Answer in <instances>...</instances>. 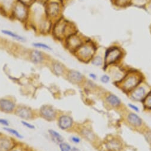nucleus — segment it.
Instances as JSON below:
<instances>
[{
  "instance_id": "nucleus-1",
  "label": "nucleus",
  "mask_w": 151,
  "mask_h": 151,
  "mask_svg": "<svg viewBox=\"0 0 151 151\" xmlns=\"http://www.w3.org/2000/svg\"><path fill=\"white\" fill-rule=\"evenodd\" d=\"M143 81V75L137 70L128 71L117 85L124 91L130 92Z\"/></svg>"
},
{
  "instance_id": "nucleus-2",
  "label": "nucleus",
  "mask_w": 151,
  "mask_h": 151,
  "mask_svg": "<svg viewBox=\"0 0 151 151\" xmlns=\"http://www.w3.org/2000/svg\"><path fill=\"white\" fill-rule=\"evenodd\" d=\"M97 44L91 39L86 38L84 43L73 53L80 61L84 63L91 62L98 51Z\"/></svg>"
},
{
  "instance_id": "nucleus-3",
  "label": "nucleus",
  "mask_w": 151,
  "mask_h": 151,
  "mask_svg": "<svg viewBox=\"0 0 151 151\" xmlns=\"http://www.w3.org/2000/svg\"><path fill=\"white\" fill-rule=\"evenodd\" d=\"M124 55V50L118 45H112L106 48L104 52V70H105L109 66L119 64Z\"/></svg>"
},
{
  "instance_id": "nucleus-4",
  "label": "nucleus",
  "mask_w": 151,
  "mask_h": 151,
  "mask_svg": "<svg viewBox=\"0 0 151 151\" xmlns=\"http://www.w3.org/2000/svg\"><path fill=\"white\" fill-rule=\"evenodd\" d=\"M76 32V27L72 23L61 19L58 20L54 29V33L60 39L65 40L67 36Z\"/></svg>"
},
{
  "instance_id": "nucleus-5",
  "label": "nucleus",
  "mask_w": 151,
  "mask_h": 151,
  "mask_svg": "<svg viewBox=\"0 0 151 151\" xmlns=\"http://www.w3.org/2000/svg\"><path fill=\"white\" fill-rule=\"evenodd\" d=\"M85 38L79 33L75 32L67 36L65 39V46L70 52L74 53L85 41Z\"/></svg>"
},
{
  "instance_id": "nucleus-6",
  "label": "nucleus",
  "mask_w": 151,
  "mask_h": 151,
  "mask_svg": "<svg viewBox=\"0 0 151 151\" xmlns=\"http://www.w3.org/2000/svg\"><path fill=\"white\" fill-rule=\"evenodd\" d=\"M68 80L74 84L81 83L84 79L83 75L76 70H70L67 73Z\"/></svg>"
},
{
  "instance_id": "nucleus-7",
  "label": "nucleus",
  "mask_w": 151,
  "mask_h": 151,
  "mask_svg": "<svg viewBox=\"0 0 151 151\" xmlns=\"http://www.w3.org/2000/svg\"><path fill=\"white\" fill-rule=\"evenodd\" d=\"M131 98L136 101H140L142 99H144V98L146 96V91L144 86L139 85L137 86L135 89H134L131 92Z\"/></svg>"
},
{
  "instance_id": "nucleus-8",
  "label": "nucleus",
  "mask_w": 151,
  "mask_h": 151,
  "mask_svg": "<svg viewBox=\"0 0 151 151\" xmlns=\"http://www.w3.org/2000/svg\"><path fill=\"white\" fill-rule=\"evenodd\" d=\"M47 14L52 17H55L59 15L61 12V5L57 1H52L47 5Z\"/></svg>"
},
{
  "instance_id": "nucleus-9",
  "label": "nucleus",
  "mask_w": 151,
  "mask_h": 151,
  "mask_svg": "<svg viewBox=\"0 0 151 151\" xmlns=\"http://www.w3.org/2000/svg\"><path fill=\"white\" fill-rule=\"evenodd\" d=\"M23 4L19 3L15 6L14 8V14L15 16L20 20L24 19L27 16V10Z\"/></svg>"
},
{
  "instance_id": "nucleus-10",
  "label": "nucleus",
  "mask_w": 151,
  "mask_h": 151,
  "mask_svg": "<svg viewBox=\"0 0 151 151\" xmlns=\"http://www.w3.org/2000/svg\"><path fill=\"white\" fill-rule=\"evenodd\" d=\"M127 121L130 124L136 127H140L143 123V121L141 118L133 112H131L128 114Z\"/></svg>"
},
{
  "instance_id": "nucleus-11",
  "label": "nucleus",
  "mask_w": 151,
  "mask_h": 151,
  "mask_svg": "<svg viewBox=\"0 0 151 151\" xmlns=\"http://www.w3.org/2000/svg\"><path fill=\"white\" fill-rule=\"evenodd\" d=\"M113 6L120 9H126L131 7L132 0H110Z\"/></svg>"
},
{
  "instance_id": "nucleus-12",
  "label": "nucleus",
  "mask_w": 151,
  "mask_h": 151,
  "mask_svg": "<svg viewBox=\"0 0 151 151\" xmlns=\"http://www.w3.org/2000/svg\"><path fill=\"white\" fill-rule=\"evenodd\" d=\"M72 123V119L67 116H63L59 119V126L61 129L64 130L71 127Z\"/></svg>"
},
{
  "instance_id": "nucleus-13",
  "label": "nucleus",
  "mask_w": 151,
  "mask_h": 151,
  "mask_svg": "<svg viewBox=\"0 0 151 151\" xmlns=\"http://www.w3.org/2000/svg\"><path fill=\"white\" fill-rule=\"evenodd\" d=\"M42 116L48 120H51L55 117V113L53 109L48 106H44L41 109Z\"/></svg>"
},
{
  "instance_id": "nucleus-14",
  "label": "nucleus",
  "mask_w": 151,
  "mask_h": 151,
  "mask_svg": "<svg viewBox=\"0 0 151 151\" xmlns=\"http://www.w3.org/2000/svg\"><path fill=\"white\" fill-rule=\"evenodd\" d=\"M30 59L35 63H40L44 60V54L40 51L33 50L30 52Z\"/></svg>"
},
{
  "instance_id": "nucleus-15",
  "label": "nucleus",
  "mask_w": 151,
  "mask_h": 151,
  "mask_svg": "<svg viewBox=\"0 0 151 151\" xmlns=\"http://www.w3.org/2000/svg\"><path fill=\"white\" fill-rule=\"evenodd\" d=\"M0 107L6 112H11L14 108V104L10 101L2 99L0 100Z\"/></svg>"
},
{
  "instance_id": "nucleus-16",
  "label": "nucleus",
  "mask_w": 151,
  "mask_h": 151,
  "mask_svg": "<svg viewBox=\"0 0 151 151\" xmlns=\"http://www.w3.org/2000/svg\"><path fill=\"white\" fill-rule=\"evenodd\" d=\"M97 53L94 55L91 61V64L96 67H102L104 64V53L102 54Z\"/></svg>"
},
{
  "instance_id": "nucleus-17",
  "label": "nucleus",
  "mask_w": 151,
  "mask_h": 151,
  "mask_svg": "<svg viewBox=\"0 0 151 151\" xmlns=\"http://www.w3.org/2000/svg\"><path fill=\"white\" fill-rule=\"evenodd\" d=\"M106 101L110 105L114 107L119 106L121 104L120 98L114 94H109L106 98Z\"/></svg>"
},
{
  "instance_id": "nucleus-18",
  "label": "nucleus",
  "mask_w": 151,
  "mask_h": 151,
  "mask_svg": "<svg viewBox=\"0 0 151 151\" xmlns=\"http://www.w3.org/2000/svg\"><path fill=\"white\" fill-rule=\"evenodd\" d=\"M52 69L54 73L57 76H61L64 72V65L59 62H55L52 64Z\"/></svg>"
},
{
  "instance_id": "nucleus-19",
  "label": "nucleus",
  "mask_w": 151,
  "mask_h": 151,
  "mask_svg": "<svg viewBox=\"0 0 151 151\" xmlns=\"http://www.w3.org/2000/svg\"><path fill=\"white\" fill-rule=\"evenodd\" d=\"M17 114L24 119H29L31 117V112L29 109L26 108H21L17 111Z\"/></svg>"
},
{
  "instance_id": "nucleus-20",
  "label": "nucleus",
  "mask_w": 151,
  "mask_h": 151,
  "mask_svg": "<svg viewBox=\"0 0 151 151\" xmlns=\"http://www.w3.org/2000/svg\"><path fill=\"white\" fill-rule=\"evenodd\" d=\"M1 32H3V33H4L5 35L12 37L13 38H14L16 40H17V41H23V42H24L26 41L24 37H23V36H22L19 35H17V34L15 33L14 32H13L12 31L8 30H2Z\"/></svg>"
},
{
  "instance_id": "nucleus-21",
  "label": "nucleus",
  "mask_w": 151,
  "mask_h": 151,
  "mask_svg": "<svg viewBox=\"0 0 151 151\" xmlns=\"http://www.w3.org/2000/svg\"><path fill=\"white\" fill-rule=\"evenodd\" d=\"M11 147L10 141L6 138L0 139V151H7Z\"/></svg>"
},
{
  "instance_id": "nucleus-22",
  "label": "nucleus",
  "mask_w": 151,
  "mask_h": 151,
  "mask_svg": "<svg viewBox=\"0 0 151 151\" xmlns=\"http://www.w3.org/2000/svg\"><path fill=\"white\" fill-rule=\"evenodd\" d=\"M150 0H132V6H134L137 8L146 9V7Z\"/></svg>"
},
{
  "instance_id": "nucleus-23",
  "label": "nucleus",
  "mask_w": 151,
  "mask_h": 151,
  "mask_svg": "<svg viewBox=\"0 0 151 151\" xmlns=\"http://www.w3.org/2000/svg\"><path fill=\"white\" fill-rule=\"evenodd\" d=\"M49 132H50V134L51 135L52 138L54 142L59 143L60 144L63 142V138L61 136V135H60L58 132H57L53 130H49Z\"/></svg>"
},
{
  "instance_id": "nucleus-24",
  "label": "nucleus",
  "mask_w": 151,
  "mask_h": 151,
  "mask_svg": "<svg viewBox=\"0 0 151 151\" xmlns=\"http://www.w3.org/2000/svg\"><path fill=\"white\" fill-rule=\"evenodd\" d=\"M144 105L146 108L151 109V91L144 98Z\"/></svg>"
},
{
  "instance_id": "nucleus-25",
  "label": "nucleus",
  "mask_w": 151,
  "mask_h": 151,
  "mask_svg": "<svg viewBox=\"0 0 151 151\" xmlns=\"http://www.w3.org/2000/svg\"><path fill=\"white\" fill-rule=\"evenodd\" d=\"M32 45L36 48H42V49L50 50V51L52 50V48L50 47L49 45L45 44H42V43H34L32 44Z\"/></svg>"
},
{
  "instance_id": "nucleus-26",
  "label": "nucleus",
  "mask_w": 151,
  "mask_h": 151,
  "mask_svg": "<svg viewBox=\"0 0 151 151\" xmlns=\"http://www.w3.org/2000/svg\"><path fill=\"white\" fill-rule=\"evenodd\" d=\"M109 148L113 150H115L116 149H119V148L120 147V145L119 142L115 141V140H112L111 142H109L108 143V146Z\"/></svg>"
},
{
  "instance_id": "nucleus-27",
  "label": "nucleus",
  "mask_w": 151,
  "mask_h": 151,
  "mask_svg": "<svg viewBox=\"0 0 151 151\" xmlns=\"http://www.w3.org/2000/svg\"><path fill=\"white\" fill-rule=\"evenodd\" d=\"M110 79H111V77L108 74H103L100 78V81L104 84L108 83L110 81Z\"/></svg>"
},
{
  "instance_id": "nucleus-28",
  "label": "nucleus",
  "mask_w": 151,
  "mask_h": 151,
  "mask_svg": "<svg viewBox=\"0 0 151 151\" xmlns=\"http://www.w3.org/2000/svg\"><path fill=\"white\" fill-rule=\"evenodd\" d=\"M60 148L61 151H71V147L70 146L65 143H61L60 144Z\"/></svg>"
},
{
  "instance_id": "nucleus-29",
  "label": "nucleus",
  "mask_w": 151,
  "mask_h": 151,
  "mask_svg": "<svg viewBox=\"0 0 151 151\" xmlns=\"http://www.w3.org/2000/svg\"><path fill=\"white\" fill-rule=\"evenodd\" d=\"M4 129L5 130L9 132V133H12V134L15 135V136H16V137H19V138H22V137H23L17 131H16V130H13V129H10V128H7V127L4 128Z\"/></svg>"
},
{
  "instance_id": "nucleus-30",
  "label": "nucleus",
  "mask_w": 151,
  "mask_h": 151,
  "mask_svg": "<svg viewBox=\"0 0 151 151\" xmlns=\"http://www.w3.org/2000/svg\"><path fill=\"white\" fill-rule=\"evenodd\" d=\"M145 139H146V141L149 143H151V132H147L145 135Z\"/></svg>"
},
{
  "instance_id": "nucleus-31",
  "label": "nucleus",
  "mask_w": 151,
  "mask_h": 151,
  "mask_svg": "<svg viewBox=\"0 0 151 151\" xmlns=\"http://www.w3.org/2000/svg\"><path fill=\"white\" fill-rule=\"evenodd\" d=\"M83 134H85V136H86V137L89 139V140H91L92 138H93V134L91 132H89V131H85V133H83Z\"/></svg>"
},
{
  "instance_id": "nucleus-32",
  "label": "nucleus",
  "mask_w": 151,
  "mask_h": 151,
  "mask_svg": "<svg viewBox=\"0 0 151 151\" xmlns=\"http://www.w3.org/2000/svg\"><path fill=\"white\" fill-rule=\"evenodd\" d=\"M129 106L132 109H133V111H134L135 112H139V108L137 106H136V105H133V104H129Z\"/></svg>"
},
{
  "instance_id": "nucleus-33",
  "label": "nucleus",
  "mask_w": 151,
  "mask_h": 151,
  "mask_svg": "<svg viewBox=\"0 0 151 151\" xmlns=\"http://www.w3.org/2000/svg\"><path fill=\"white\" fill-rule=\"evenodd\" d=\"M33 0H20V1L23 5H29L33 2Z\"/></svg>"
},
{
  "instance_id": "nucleus-34",
  "label": "nucleus",
  "mask_w": 151,
  "mask_h": 151,
  "mask_svg": "<svg viewBox=\"0 0 151 151\" xmlns=\"http://www.w3.org/2000/svg\"><path fill=\"white\" fill-rule=\"evenodd\" d=\"M22 124H23L24 126H25L26 127H27L29 128V129H35V126H33V125H32V124H30L27 123L26 122L22 121Z\"/></svg>"
},
{
  "instance_id": "nucleus-35",
  "label": "nucleus",
  "mask_w": 151,
  "mask_h": 151,
  "mask_svg": "<svg viewBox=\"0 0 151 151\" xmlns=\"http://www.w3.org/2000/svg\"><path fill=\"white\" fill-rule=\"evenodd\" d=\"M89 77H90L92 80H93V81H96V80L97 79V76H96V74H95V73H89Z\"/></svg>"
},
{
  "instance_id": "nucleus-36",
  "label": "nucleus",
  "mask_w": 151,
  "mask_h": 151,
  "mask_svg": "<svg viewBox=\"0 0 151 151\" xmlns=\"http://www.w3.org/2000/svg\"><path fill=\"white\" fill-rule=\"evenodd\" d=\"M71 140L73 142L76 143H79L81 142V139L79 137H71Z\"/></svg>"
},
{
  "instance_id": "nucleus-37",
  "label": "nucleus",
  "mask_w": 151,
  "mask_h": 151,
  "mask_svg": "<svg viewBox=\"0 0 151 151\" xmlns=\"http://www.w3.org/2000/svg\"><path fill=\"white\" fill-rule=\"evenodd\" d=\"M0 124H1L4 126H9V123L6 120L3 119H0Z\"/></svg>"
},
{
  "instance_id": "nucleus-38",
  "label": "nucleus",
  "mask_w": 151,
  "mask_h": 151,
  "mask_svg": "<svg viewBox=\"0 0 151 151\" xmlns=\"http://www.w3.org/2000/svg\"><path fill=\"white\" fill-rule=\"evenodd\" d=\"M71 151H80V150L76 147H73L71 148Z\"/></svg>"
},
{
  "instance_id": "nucleus-39",
  "label": "nucleus",
  "mask_w": 151,
  "mask_h": 151,
  "mask_svg": "<svg viewBox=\"0 0 151 151\" xmlns=\"http://www.w3.org/2000/svg\"><path fill=\"white\" fill-rule=\"evenodd\" d=\"M13 151H17V150H13Z\"/></svg>"
},
{
  "instance_id": "nucleus-40",
  "label": "nucleus",
  "mask_w": 151,
  "mask_h": 151,
  "mask_svg": "<svg viewBox=\"0 0 151 151\" xmlns=\"http://www.w3.org/2000/svg\"><path fill=\"white\" fill-rule=\"evenodd\" d=\"M150 30H151V26H150Z\"/></svg>"
}]
</instances>
